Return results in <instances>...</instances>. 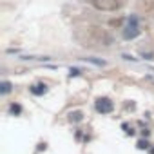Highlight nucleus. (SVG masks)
<instances>
[{"label": "nucleus", "instance_id": "f257e3e1", "mask_svg": "<svg viewBox=\"0 0 154 154\" xmlns=\"http://www.w3.org/2000/svg\"><path fill=\"white\" fill-rule=\"evenodd\" d=\"M138 35H140L138 18H136V17H131V18L127 20L125 29H123V38H125V40H131V38H134V36H138Z\"/></svg>", "mask_w": 154, "mask_h": 154}, {"label": "nucleus", "instance_id": "f03ea898", "mask_svg": "<svg viewBox=\"0 0 154 154\" xmlns=\"http://www.w3.org/2000/svg\"><path fill=\"white\" fill-rule=\"evenodd\" d=\"M112 109H114V105H112L111 100H107V98H98V100H96V111H98V112L109 114V112H112Z\"/></svg>", "mask_w": 154, "mask_h": 154}, {"label": "nucleus", "instance_id": "7ed1b4c3", "mask_svg": "<svg viewBox=\"0 0 154 154\" xmlns=\"http://www.w3.org/2000/svg\"><path fill=\"white\" fill-rule=\"evenodd\" d=\"M31 93H33L35 96H42V94L47 93V85H45V84H36V85L31 87Z\"/></svg>", "mask_w": 154, "mask_h": 154}, {"label": "nucleus", "instance_id": "20e7f679", "mask_svg": "<svg viewBox=\"0 0 154 154\" xmlns=\"http://www.w3.org/2000/svg\"><path fill=\"white\" fill-rule=\"evenodd\" d=\"M71 122H80L82 120V112H71Z\"/></svg>", "mask_w": 154, "mask_h": 154}, {"label": "nucleus", "instance_id": "39448f33", "mask_svg": "<svg viewBox=\"0 0 154 154\" xmlns=\"http://www.w3.org/2000/svg\"><path fill=\"white\" fill-rule=\"evenodd\" d=\"M11 91V84L9 82H4V85H2V94H8Z\"/></svg>", "mask_w": 154, "mask_h": 154}, {"label": "nucleus", "instance_id": "423d86ee", "mask_svg": "<svg viewBox=\"0 0 154 154\" xmlns=\"http://www.w3.org/2000/svg\"><path fill=\"white\" fill-rule=\"evenodd\" d=\"M85 60H89V62H93V63H96V65H105L103 60H96V58H85Z\"/></svg>", "mask_w": 154, "mask_h": 154}, {"label": "nucleus", "instance_id": "0eeeda50", "mask_svg": "<svg viewBox=\"0 0 154 154\" xmlns=\"http://www.w3.org/2000/svg\"><path fill=\"white\" fill-rule=\"evenodd\" d=\"M80 74V69H71V72H69V76L72 78V76H78Z\"/></svg>", "mask_w": 154, "mask_h": 154}, {"label": "nucleus", "instance_id": "6e6552de", "mask_svg": "<svg viewBox=\"0 0 154 154\" xmlns=\"http://www.w3.org/2000/svg\"><path fill=\"white\" fill-rule=\"evenodd\" d=\"M11 111H13V112H20L22 109H20V105H11Z\"/></svg>", "mask_w": 154, "mask_h": 154}, {"label": "nucleus", "instance_id": "1a4fd4ad", "mask_svg": "<svg viewBox=\"0 0 154 154\" xmlns=\"http://www.w3.org/2000/svg\"><path fill=\"white\" fill-rule=\"evenodd\" d=\"M138 147H140V149H147V147H149V143H147V141H140V143H138Z\"/></svg>", "mask_w": 154, "mask_h": 154}, {"label": "nucleus", "instance_id": "9d476101", "mask_svg": "<svg viewBox=\"0 0 154 154\" xmlns=\"http://www.w3.org/2000/svg\"><path fill=\"white\" fill-rule=\"evenodd\" d=\"M141 56L147 58V60H152V54H150V53H141Z\"/></svg>", "mask_w": 154, "mask_h": 154}]
</instances>
